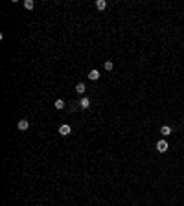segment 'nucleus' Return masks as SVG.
<instances>
[{
	"label": "nucleus",
	"mask_w": 184,
	"mask_h": 206,
	"mask_svg": "<svg viewBox=\"0 0 184 206\" xmlns=\"http://www.w3.org/2000/svg\"><path fill=\"white\" fill-rule=\"evenodd\" d=\"M168 142L166 140H158V142H156V151H158V153H166L168 151Z\"/></svg>",
	"instance_id": "f257e3e1"
},
{
	"label": "nucleus",
	"mask_w": 184,
	"mask_h": 206,
	"mask_svg": "<svg viewBox=\"0 0 184 206\" xmlns=\"http://www.w3.org/2000/svg\"><path fill=\"white\" fill-rule=\"evenodd\" d=\"M70 133H72V129H70V125H66V123L59 127V134H63V136H68Z\"/></svg>",
	"instance_id": "f03ea898"
},
{
	"label": "nucleus",
	"mask_w": 184,
	"mask_h": 206,
	"mask_svg": "<svg viewBox=\"0 0 184 206\" xmlns=\"http://www.w3.org/2000/svg\"><path fill=\"white\" fill-rule=\"evenodd\" d=\"M79 107L81 109H88V107H90V99H88L87 96H83V98L79 99Z\"/></svg>",
	"instance_id": "7ed1b4c3"
},
{
	"label": "nucleus",
	"mask_w": 184,
	"mask_h": 206,
	"mask_svg": "<svg viewBox=\"0 0 184 206\" xmlns=\"http://www.w3.org/2000/svg\"><path fill=\"white\" fill-rule=\"evenodd\" d=\"M171 133H173V131H171V127H169V125H164V127H160V134H162V136H169Z\"/></svg>",
	"instance_id": "20e7f679"
},
{
	"label": "nucleus",
	"mask_w": 184,
	"mask_h": 206,
	"mask_svg": "<svg viewBox=\"0 0 184 206\" xmlns=\"http://www.w3.org/2000/svg\"><path fill=\"white\" fill-rule=\"evenodd\" d=\"M18 129L20 131H28L30 129V122L28 120H20V122H18Z\"/></svg>",
	"instance_id": "39448f33"
},
{
	"label": "nucleus",
	"mask_w": 184,
	"mask_h": 206,
	"mask_svg": "<svg viewBox=\"0 0 184 206\" xmlns=\"http://www.w3.org/2000/svg\"><path fill=\"white\" fill-rule=\"evenodd\" d=\"M88 79H92V81L100 79V70H90L88 72Z\"/></svg>",
	"instance_id": "423d86ee"
},
{
	"label": "nucleus",
	"mask_w": 184,
	"mask_h": 206,
	"mask_svg": "<svg viewBox=\"0 0 184 206\" xmlns=\"http://www.w3.org/2000/svg\"><path fill=\"white\" fill-rule=\"evenodd\" d=\"M85 90H87L85 83H77L76 85V92H77V94H85Z\"/></svg>",
	"instance_id": "0eeeda50"
},
{
	"label": "nucleus",
	"mask_w": 184,
	"mask_h": 206,
	"mask_svg": "<svg viewBox=\"0 0 184 206\" xmlns=\"http://www.w3.org/2000/svg\"><path fill=\"white\" fill-rule=\"evenodd\" d=\"M96 7L100 11H103L105 7H107V2H105V0H96Z\"/></svg>",
	"instance_id": "6e6552de"
},
{
	"label": "nucleus",
	"mask_w": 184,
	"mask_h": 206,
	"mask_svg": "<svg viewBox=\"0 0 184 206\" xmlns=\"http://www.w3.org/2000/svg\"><path fill=\"white\" fill-rule=\"evenodd\" d=\"M55 109H57V111L65 109V101H63V99H55Z\"/></svg>",
	"instance_id": "1a4fd4ad"
},
{
	"label": "nucleus",
	"mask_w": 184,
	"mask_h": 206,
	"mask_svg": "<svg viewBox=\"0 0 184 206\" xmlns=\"http://www.w3.org/2000/svg\"><path fill=\"white\" fill-rule=\"evenodd\" d=\"M33 6H35L33 0H24V7L26 9H33Z\"/></svg>",
	"instance_id": "9d476101"
},
{
	"label": "nucleus",
	"mask_w": 184,
	"mask_h": 206,
	"mask_svg": "<svg viewBox=\"0 0 184 206\" xmlns=\"http://www.w3.org/2000/svg\"><path fill=\"white\" fill-rule=\"evenodd\" d=\"M103 66H105V70H112V68H114V63H112V61H107Z\"/></svg>",
	"instance_id": "9b49d317"
}]
</instances>
